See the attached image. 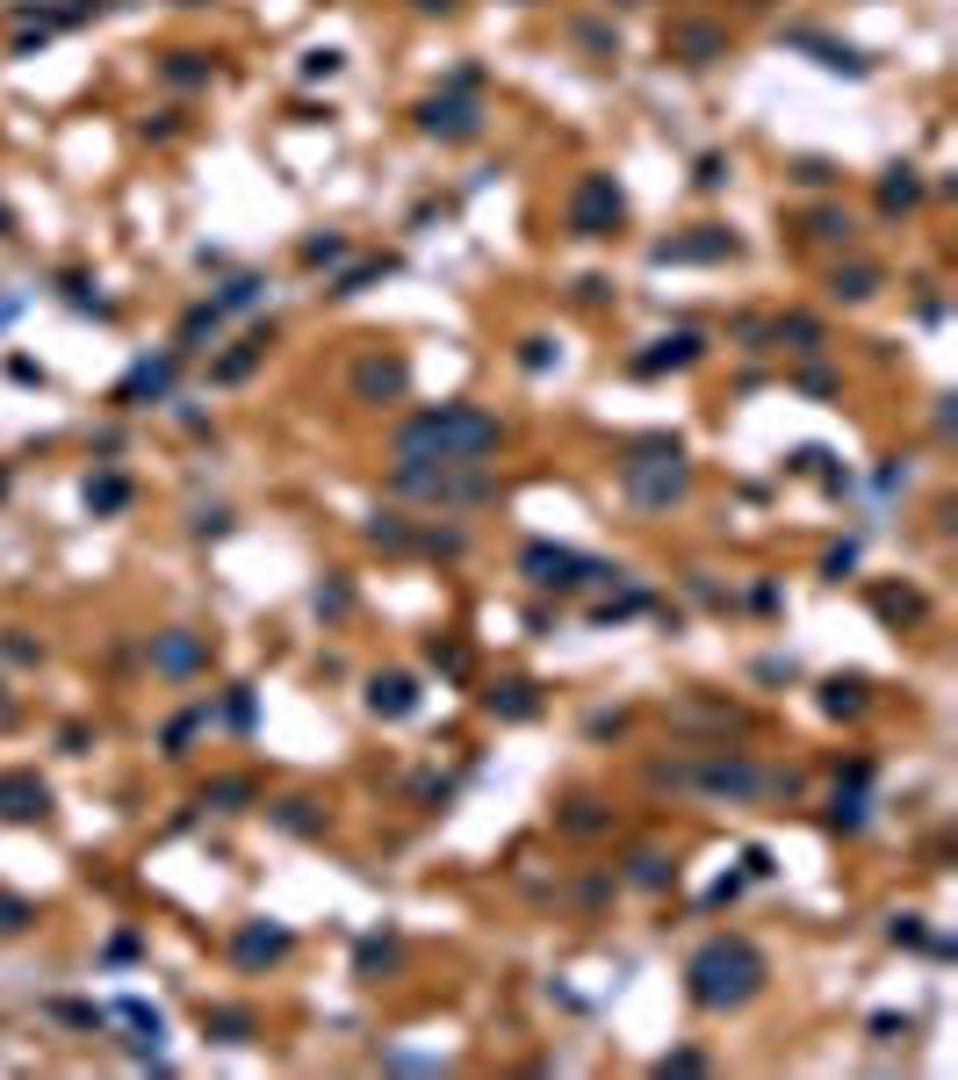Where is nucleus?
Returning a JSON list of instances; mask_svg holds the SVG:
<instances>
[{"label": "nucleus", "instance_id": "obj_10", "mask_svg": "<svg viewBox=\"0 0 958 1080\" xmlns=\"http://www.w3.org/2000/svg\"><path fill=\"white\" fill-rule=\"evenodd\" d=\"M166 389H174V360H137L116 389V404H145V397H166Z\"/></svg>", "mask_w": 958, "mask_h": 1080}, {"label": "nucleus", "instance_id": "obj_3", "mask_svg": "<svg viewBox=\"0 0 958 1080\" xmlns=\"http://www.w3.org/2000/svg\"><path fill=\"white\" fill-rule=\"evenodd\" d=\"M620 476H628V497H634V505H649V512H671L678 497L692 491V462H684L671 439H649V447H634Z\"/></svg>", "mask_w": 958, "mask_h": 1080}, {"label": "nucleus", "instance_id": "obj_11", "mask_svg": "<svg viewBox=\"0 0 958 1080\" xmlns=\"http://www.w3.org/2000/svg\"><path fill=\"white\" fill-rule=\"evenodd\" d=\"M368 706L389 713V721H404V713L418 706V684H411V677H375V684H368Z\"/></svg>", "mask_w": 958, "mask_h": 1080}, {"label": "nucleus", "instance_id": "obj_15", "mask_svg": "<svg viewBox=\"0 0 958 1080\" xmlns=\"http://www.w3.org/2000/svg\"><path fill=\"white\" fill-rule=\"evenodd\" d=\"M282 951H288L282 930H246V937H238V958H246V965H260V958H282Z\"/></svg>", "mask_w": 958, "mask_h": 1080}, {"label": "nucleus", "instance_id": "obj_17", "mask_svg": "<svg viewBox=\"0 0 958 1080\" xmlns=\"http://www.w3.org/2000/svg\"><path fill=\"white\" fill-rule=\"evenodd\" d=\"M87 505H95V512H124L130 505V483L124 476H95V483H87Z\"/></svg>", "mask_w": 958, "mask_h": 1080}, {"label": "nucleus", "instance_id": "obj_22", "mask_svg": "<svg viewBox=\"0 0 958 1080\" xmlns=\"http://www.w3.org/2000/svg\"><path fill=\"white\" fill-rule=\"evenodd\" d=\"M332 72H339V51H310V58H303V80H332Z\"/></svg>", "mask_w": 958, "mask_h": 1080}, {"label": "nucleus", "instance_id": "obj_8", "mask_svg": "<svg viewBox=\"0 0 958 1080\" xmlns=\"http://www.w3.org/2000/svg\"><path fill=\"white\" fill-rule=\"evenodd\" d=\"M728 252H735V231L699 224V238H671V246H656V260H728Z\"/></svg>", "mask_w": 958, "mask_h": 1080}, {"label": "nucleus", "instance_id": "obj_13", "mask_svg": "<svg viewBox=\"0 0 958 1080\" xmlns=\"http://www.w3.org/2000/svg\"><path fill=\"white\" fill-rule=\"evenodd\" d=\"M260 354H267V339H260V331H253V339L238 346V354H224V360H217V383H246V375L260 368Z\"/></svg>", "mask_w": 958, "mask_h": 1080}, {"label": "nucleus", "instance_id": "obj_18", "mask_svg": "<svg viewBox=\"0 0 958 1080\" xmlns=\"http://www.w3.org/2000/svg\"><path fill=\"white\" fill-rule=\"evenodd\" d=\"M166 80H180V87L209 80V58H203V51H174V58H166Z\"/></svg>", "mask_w": 958, "mask_h": 1080}, {"label": "nucleus", "instance_id": "obj_27", "mask_svg": "<svg viewBox=\"0 0 958 1080\" xmlns=\"http://www.w3.org/2000/svg\"><path fill=\"white\" fill-rule=\"evenodd\" d=\"M843 231H850V217H829V209L814 217V238H843Z\"/></svg>", "mask_w": 958, "mask_h": 1080}, {"label": "nucleus", "instance_id": "obj_19", "mask_svg": "<svg viewBox=\"0 0 958 1080\" xmlns=\"http://www.w3.org/2000/svg\"><path fill=\"white\" fill-rule=\"evenodd\" d=\"M872 288H879V274H872V267H850V274H836V296H843V303H865Z\"/></svg>", "mask_w": 958, "mask_h": 1080}, {"label": "nucleus", "instance_id": "obj_25", "mask_svg": "<svg viewBox=\"0 0 958 1080\" xmlns=\"http://www.w3.org/2000/svg\"><path fill=\"white\" fill-rule=\"evenodd\" d=\"M22 922H29V908H22V901H0V937H14Z\"/></svg>", "mask_w": 958, "mask_h": 1080}, {"label": "nucleus", "instance_id": "obj_5", "mask_svg": "<svg viewBox=\"0 0 958 1080\" xmlns=\"http://www.w3.org/2000/svg\"><path fill=\"white\" fill-rule=\"evenodd\" d=\"M520 569L534 576L541 591H576V584H599V576H613L605 562H591V555H576V547H547V541H534L520 555Z\"/></svg>", "mask_w": 958, "mask_h": 1080}, {"label": "nucleus", "instance_id": "obj_4", "mask_svg": "<svg viewBox=\"0 0 958 1080\" xmlns=\"http://www.w3.org/2000/svg\"><path fill=\"white\" fill-rule=\"evenodd\" d=\"M620 217H628V195H620L613 174H584V180H576V195H570V231L576 238H605Z\"/></svg>", "mask_w": 958, "mask_h": 1080}, {"label": "nucleus", "instance_id": "obj_29", "mask_svg": "<svg viewBox=\"0 0 958 1080\" xmlns=\"http://www.w3.org/2000/svg\"><path fill=\"white\" fill-rule=\"evenodd\" d=\"M14 231V217H8V202H0V238H8Z\"/></svg>", "mask_w": 958, "mask_h": 1080}, {"label": "nucleus", "instance_id": "obj_6", "mask_svg": "<svg viewBox=\"0 0 958 1080\" xmlns=\"http://www.w3.org/2000/svg\"><path fill=\"white\" fill-rule=\"evenodd\" d=\"M418 130L425 137H476L483 109L468 95H433V101H418Z\"/></svg>", "mask_w": 958, "mask_h": 1080}, {"label": "nucleus", "instance_id": "obj_12", "mask_svg": "<svg viewBox=\"0 0 958 1080\" xmlns=\"http://www.w3.org/2000/svg\"><path fill=\"white\" fill-rule=\"evenodd\" d=\"M0 814H14V821L37 814L43 821V785L37 779H0Z\"/></svg>", "mask_w": 958, "mask_h": 1080}, {"label": "nucleus", "instance_id": "obj_28", "mask_svg": "<svg viewBox=\"0 0 958 1080\" xmlns=\"http://www.w3.org/2000/svg\"><path fill=\"white\" fill-rule=\"evenodd\" d=\"M411 8H425V14H454V0H411Z\"/></svg>", "mask_w": 958, "mask_h": 1080}, {"label": "nucleus", "instance_id": "obj_1", "mask_svg": "<svg viewBox=\"0 0 958 1080\" xmlns=\"http://www.w3.org/2000/svg\"><path fill=\"white\" fill-rule=\"evenodd\" d=\"M505 447V425L476 404H440L397 425V454L404 462H483Z\"/></svg>", "mask_w": 958, "mask_h": 1080}, {"label": "nucleus", "instance_id": "obj_9", "mask_svg": "<svg viewBox=\"0 0 958 1080\" xmlns=\"http://www.w3.org/2000/svg\"><path fill=\"white\" fill-rule=\"evenodd\" d=\"M699 354H707V339H699V331H671V339H656V354H642L634 368H642V375H663V368H692Z\"/></svg>", "mask_w": 958, "mask_h": 1080}, {"label": "nucleus", "instance_id": "obj_21", "mask_svg": "<svg viewBox=\"0 0 958 1080\" xmlns=\"http://www.w3.org/2000/svg\"><path fill=\"white\" fill-rule=\"evenodd\" d=\"M491 706H505V713H534V698H526V684H497Z\"/></svg>", "mask_w": 958, "mask_h": 1080}, {"label": "nucleus", "instance_id": "obj_2", "mask_svg": "<svg viewBox=\"0 0 958 1080\" xmlns=\"http://www.w3.org/2000/svg\"><path fill=\"white\" fill-rule=\"evenodd\" d=\"M757 987H764V951L742 944V937H713L692 958V1001L699 1009H742Z\"/></svg>", "mask_w": 958, "mask_h": 1080}, {"label": "nucleus", "instance_id": "obj_20", "mask_svg": "<svg viewBox=\"0 0 958 1080\" xmlns=\"http://www.w3.org/2000/svg\"><path fill=\"white\" fill-rule=\"evenodd\" d=\"M209 1030H217V1038H224V1044H238V1038H246V1030H253V1015H238V1009H224V1015H209Z\"/></svg>", "mask_w": 958, "mask_h": 1080}, {"label": "nucleus", "instance_id": "obj_16", "mask_svg": "<svg viewBox=\"0 0 958 1080\" xmlns=\"http://www.w3.org/2000/svg\"><path fill=\"white\" fill-rule=\"evenodd\" d=\"M916 195H922V180L908 174V166H893V174L879 180V202H887V209H908V202H916Z\"/></svg>", "mask_w": 958, "mask_h": 1080}, {"label": "nucleus", "instance_id": "obj_14", "mask_svg": "<svg viewBox=\"0 0 958 1080\" xmlns=\"http://www.w3.org/2000/svg\"><path fill=\"white\" fill-rule=\"evenodd\" d=\"M151 656H159V671H195V663H203V642H188V634H174V642H159L151 648Z\"/></svg>", "mask_w": 958, "mask_h": 1080}, {"label": "nucleus", "instance_id": "obj_23", "mask_svg": "<svg viewBox=\"0 0 958 1080\" xmlns=\"http://www.w3.org/2000/svg\"><path fill=\"white\" fill-rule=\"evenodd\" d=\"M339 252H346V238H310V246H303V260L325 267V260H339Z\"/></svg>", "mask_w": 958, "mask_h": 1080}, {"label": "nucleus", "instance_id": "obj_24", "mask_svg": "<svg viewBox=\"0 0 958 1080\" xmlns=\"http://www.w3.org/2000/svg\"><path fill=\"white\" fill-rule=\"evenodd\" d=\"M375 274H389V260H383V267H354V274H346V281H339V288H332V296H361V288H368V281H375Z\"/></svg>", "mask_w": 958, "mask_h": 1080}, {"label": "nucleus", "instance_id": "obj_7", "mask_svg": "<svg viewBox=\"0 0 958 1080\" xmlns=\"http://www.w3.org/2000/svg\"><path fill=\"white\" fill-rule=\"evenodd\" d=\"M404 383H411V368H404L397 354H368V360L354 368V397H361V404H397Z\"/></svg>", "mask_w": 958, "mask_h": 1080}, {"label": "nucleus", "instance_id": "obj_26", "mask_svg": "<svg viewBox=\"0 0 958 1080\" xmlns=\"http://www.w3.org/2000/svg\"><path fill=\"white\" fill-rule=\"evenodd\" d=\"M520 360H526V368L541 375V368H547V360H555V354H547V339H526V346H520Z\"/></svg>", "mask_w": 958, "mask_h": 1080}]
</instances>
